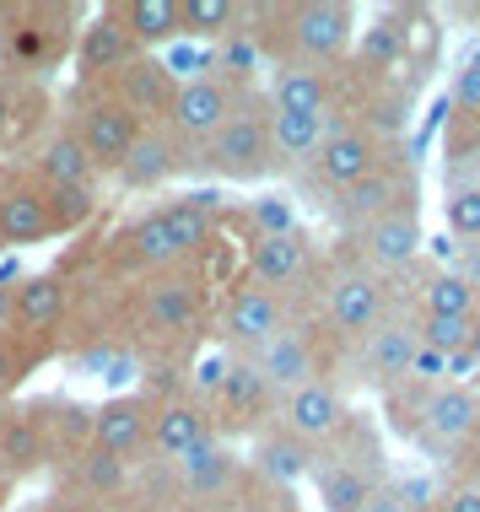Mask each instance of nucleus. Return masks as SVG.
Segmentation results:
<instances>
[{
    "label": "nucleus",
    "mask_w": 480,
    "mask_h": 512,
    "mask_svg": "<svg viewBox=\"0 0 480 512\" xmlns=\"http://www.w3.org/2000/svg\"><path fill=\"white\" fill-rule=\"evenodd\" d=\"M71 475L81 480V486H87V496H81V502H103V496H114V491L130 480V469L119 464V459H108V453H98V448L87 442V448L76 453Z\"/></svg>",
    "instance_id": "2f4dec72"
},
{
    "label": "nucleus",
    "mask_w": 480,
    "mask_h": 512,
    "mask_svg": "<svg viewBox=\"0 0 480 512\" xmlns=\"http://www.w3.org/2000/svg\"><path fill=\"white\" fill-rule=\"evenodd\" d=\"M44 426L33 421V415H6L0 421V459H6L11 469H33L38 459H44Z\"/></svg>",
    "instance_id": "473e14b6"
},
{
    "label": "nucleus",
    "mask_w": 480,
    "mask_h": 512,
    "mask_svg": "<svg viewBox=\"0 0 480 512\" xmlns=\"http://www.w3.org/2000/svg\"><path fill=\"white\" fill-rule=\"evenodd\" d=\"M249 216H254L259 238H276V232H297V227H292V205H286V200H276V195L254 200V205H249Z\"/></svg>",
    "instance_id": "ea45409f"
},
{
    "label": "nucleus",
    "mask_w": 480,
    "mask_h": 512,
    "mask_svg": "<svg viewBox=\"0 0 480 512\" xmlns=\"http://www.w3.org/2000/svg\"><path fill=\"white\" fill-rule=\"evenodd\" d=\"M367 259L383 270H400L416 259V248H421V221H416V205H400V211H389V216H378V221H367Z\"/></svg>",
    "instance_id": "4be33fe9"
},
{
    "label": "nucleus",
    "mask_w": 480,
    "mask_h": 512,
    "mask_svg": "<svg viewBox=\"0 0 480 512\" xmlns=\"http://www.w3.org/2000/svg\"><path fill=\"white\" fill-rule=\"evenodd\" d=\"M135 54H141V49H135V44H130V33L114 22V11L98 6L87 22L76 27L71 65H76V76H81V81H114V76L135 60Z\"/></svg>",
    "instance_id": "0eeeda50"
},
{
    "label": "nucleus",
    "mask_w": 480,
    "mask_h": 512,
    "mask_svg": "<svg viewBox=\"0 0 480 512\" xmlns=\"http://www.w3.org/2000/svg\"><path fill=\"white\" fill-rule=\"evenodd\" d=\"M211 415H205L195 399H168V405L152 410V453L157 459L178 464L184 453H195L200 442H211Z\"/></svg>",
    "instance_id": "ddd939ff"
},
{
    "label": "nucleus",
    "mask_w": 480,
    "mask_h": 512,
    "mask_svg": "<svg viewBox=\"0 0 480 512\" xmlns=\"http://www.w3.org/2000/svg\"><path fill=\"white\" fill-rule=\"evenodd\" d=\"M33 340L27 335H17V329H6L0 335V399L6 394H17L22 383H27V372H33Z\"/></svg>",
    "instance_id": "4c0bfd02"
},
{
    "label": "nucleus",
    "mask_w": 480,
    "mask_h": 512,
    "mask_svg": "<svg viewBox=\"0 0 480 512\" xmlns=\"http://www.w3.org/2000/svg\"><path fill=\"white\" fill-rule=\"evenodd\" d=\"M308 480L319 486L324 512H362L378 491V480L367 475V469H356V464H313Z\"/></svg>",
    "instance_id": "bb28decb"
},
{
    "label": "nucleus",
    "mask_w": 480,
    "mask_h": 512,
    "mask_svg": "<svg viewBox=\"0 0 480 512\" xmlns=\"http://www.w3.org/2000/svg\"><path fill=\"white\" fill-rule=\"evenodd\" d=\"M178 480H184V491L189 496H200V502H222V496L238 491V480H243V464H238V453L222 448V442H200L195 453H184L178 459Z\"/></svg>",
    "instance_id": "dca6fc26"
},
{
    "label": "nucleus",
    "mask_w": 480,
    "mask_h": 512,
    "mask_svg": "<svg viewBox=\"0 0 480 512\" xmlns=\"http://www.w3.org/2000/svg\"><path fill=\"white\" fill-rule=\"evenodd\" d=\"M249 270H254V286H265V292H276V286H292L297 275L308 270V238H303V232L254 238V248H249Z\"/></svg>",
    "instance_id": "412c9836"
},
{
    "label": "nucleus",
    "mask_w": 480,
    "mask_h": 512,
    "mask_svg": "<svg viewBox=\"0 0 480 512\" xmlns=\"http://www.w3.org/2000/svg\"><path fill=\"white\" fill-rule=\"evenodd\" d=\"M65 308H71V292L54 270L17 275V286H11V329L27 340H44L49 329H60Z\"/></svg>",
    "instance_id": "9d476101"
},
{
    "label": "nucleus",
    "mask_w": 480,
    "mask_h": 512,
    "mask_svg": "<svg viewBox=\"0 0 480 512\" xmlns=\"http://www.w3.org/2000/svg\"><path fill=\"white\" fill-rule=\"evenodd\" d=\"M157 216L168 221V232H173V243H178V254H195V248L211 243V216L195 211L184 195H173V200H162L157 205Z\"/></svg>",
    "instance_id": "72a5a7b5"
},
{
    "label": "nucleus",
    "mask_w": 480,
    "mask_h": 512,
    "mask_svg": "<svg viewBox=\"0 0 480 512\" xmlns=\"http://www.w3.org/2000/svg\"><path fill=\"white\" fill-rule=\"evenodd\" d=\"M400 205H410V200H405L400 178H394L389 168H378V173H367L362 184L340 189V216L346 221H378V216L400 211Z\"/></svg>",
    "instance_id": "c85d7f7f"
},
{
    "label": "nucleus",
    "mask_w": 480,
    "mask_h": 512,
    "mask_svg": "<svg viewBox=\"0 0 480 512\" xmlns=\"http://www.w3.org/2000/svg\"><path fill=\"white\" fill-rule=\"evenodd\" d=\"M11 286H17V270H0V335L11 329Z\"/></svg>",
    "instance_id": "49530a36"
},
{
    "label": "nucleus",
    "mask_w": 480,
    "mask_h": 512,
    "mask_svg": "<svg viewBox=\"0 0 480 512\" xmlns=\"http://www.w3.org/2000/svg\"><path fill=\"white\" fill-rule=\"evenodd\" d=\"M443 367H448V356H437V351H427V345H421L416 362H410V378H443Z\"/></svg>",
    "instance_id": "37998d69"
},
{
    "label": "nucleus",
    "mask_w": 480,
    "mask_h": 512,
    "mask_svg": "<svg viewBox=\"0 0 480 512\" xmlns=\"http://www.w3.org/2000/svg\"><path fill=\"white\" fill-rule=\"evenodd\" d=\"M33 178L44 189H92L98 184V168H92V157L81 151L71 130H54L33 157Z\"/></svg>",
    "instance_id": "aec40b11"
},
{
    "label": "nucleus",
    "mask_w": 480,
    "mask_h": 512,
    "mask_svg": "<svg viewBox=\"0 0 480 512\" xmlns=\"http://www.w3.org/2000/svg\"><path fill=\"white\" fill-rule=\"evenodd\" d=\"M265 103L270 114H329V81L319 65H286Z\"/></svg>",
    "instance_id": "b1692460"
},
{
    "label": "nucleus",
    "mask_w": 480,
    "mask_h": 512,
    "mask_svg": "<svg viewBox=\"0 0 480 512\" xmlns=\"http://www.w3.org/2000/svg\"><path fill=\"white\" fill-rule=\"evenodd\" d=\"M184 168V157H178V141L168 130H162V124H146L141 130V141L130 146V157L119 162V184L125 189H135V195H146V189H162L168 184V178Z\"/></svg>",
    "instance_id": "f8f14e48"
},
{
    "label": "nucleus",
    "mask_w": 480,
    "mask_h": 512,
    "mask_svg": "<svg viewBox=\"0 0 480 512\" xmlns=\"http://www.w3.org/2000/svg\"><path fill=\"white\" fill-rule=\"evenodd\" d=\"M470 356L480 362V318H475V340H470Z\"/></svg>",
    "instance_id": "8fccbe9b"
},
{
    "label": "nucleus",
    "mask_w": 480,
    "mask_h": 512,
    "mask_svg": "<svg viewBox=\"0 0 480 512\" xmlns=\"http://www.w3.org/2000/svg\"><path fill=\"white\" fill-rule=\"evenodd\" d=\"M416 335L437 356H459V351H470V340H475V318H437V313H427V324H421Z\"/></svg>",
    "instance_id": "c9c22d12"
},
{
    "label": "nucleus",
    "mask_w": 480,
    "mask_h": 512,
    "mask_svg": "<svg viewBox=\"0 0 480 512\" xmlns=\"http://www.w3.org/2000/svg\"><path fill=\"white\" fill-rule=\"evenodd\" d=\"M329 114H270V157L276 162H303L329 141Z\"/></svg>",
    "instance_id": "cd10ccee"
},
{
    "label": "nucleus",
    "mask_w": 480,
    "mask_h": 512,
    "mask_svg": "<svg viewBox=\"0 0 480 512\" xmlns=\"http://www.w3.org/2000/svg\"><path fill=\"white\" fill-rule=\"evenodd\" d=\"M152 410L141 394H114L103 399L98 410H92V448L108 453V459L119 464H141L146 453H152Z\"/></svg>",
    "instance_id": "20e7f679"
},
{
    "label": "nucleus",
    "mask_w": 480,
    "mask_h": 512,
    "mask_svg": "<svg viewBox=\"0 0 480 512\" xmlns=\"http://www.w3.org/2000/svg\"><path fill=\"white\" fill-rule=\"evenodd\" d=\"M329 318H335L340 335H373L383 324V286L373 275L351 270L329 286Z\"/></svg>",
    "instance_id": "a211bd4d"
},
{
    "label": "nucleus",
    "mask_w": 480,
    "mask_h": 512,
    "mask_svg": "<svg viewBox=\"0 0 480 512\" xmlns=\"http://www.w3.org/2000/svg\"><path fill=\"white\" fill-rule=\"evenodd\" d=\"M195 162L205 173H216V178H232V184H254V178H265L270 168H276V157H270V103L249 92L238 114L200 146Z\"/></svg>",
    "instance_id": "f257e3e1"
},
{
    "label": "nucleus",
    "mask_w": 480,
    "mask_h": 512,
    "mask_svg": "<svg viewBox=\"0 0 480 512\" xmlns=\"http://www.w3.org/2000/svg\"><path fill=\"white\" fill-rule=\"evenodd\" d=\"M286 329V308L276 292H265V286H243L238 297L227 302V340L243 345V351H259L265 340H276Z\"/></svg>",
    "instance_id": "4468645a"
},
{
    "label": "nucleus",
    "mask_w": 480,
    "mask_h": 512,
    "mask_svg": "<svg viewBox=\"0 0 480 512\" xmlns=\"http://www.w3.org/2000/svg\"><path fill=\"white\" fill-rule=\"evenodd\" d=\"M65 130L81 141V151L92 157V168L98 173H119V162L130 157V146L141 141L146 124L130 114V108H119L108 92H98V98H87L76 108V119L65 124Z\"/></svg>",
    "instance_id": "7ed1b4c3"
},
{
    "label": "nucleus",
    "mask_w": 480,
    "mask_h": 512,
    "mask_svg": "<svg viewBox=\"0 0 480 512\" xmlns=\"http://www.w3.org/2000/svg\"><path fill=\"white\" fill-rule=\"evenodd\" d=\"M427 313L437 318H475V286L464 275H437L427 286Z\"/></svg>",
    "instance_id": "e433bc0d"
},
{
    "label": "nucleus",
    "mask_w": 480,
    "mask_h": 512,
    "mask_svg": "<svg viewBox=\"0 0 480 512\" xmlns=\"http://www.w3.org/2000/svg\"><path fill=\"white\" fill-rule=\"evenodd\" d=\"M49 512H103V502H81V496H60V507Z\"/></svg>",
    "instance_id": "de8ad7c7"
},
{
    "label": "nucleus",
    "mask_w": 480,
    "mask_h": 512,
    "mask_svg": "<svg viewBox=\"0 0 480 512\" xmlns=\"http://www.w3.org/2000/svg\"><path fill=\"white\" fill-rule=\"evenodd\" d=\"M249 362L259 367V378H265V389H281V394H292V389H303V383L319 378V362H313V345L297 335V329H281L276 340H265L259 351L249 356Z\"/></svg>",
    "instance_id": "2eb2a0df"
},
{
    "label": "nucleus",
    "mask_w": 480,
    "mask_h": 512,
    "mask_svg": "<svg viewBox=\"0 0 480 512\" xmlns=\"http://www.w3.org/2000/svg\"><path fill=\"white\" fill-rule=\"evenodd\" d=\"M313 168L329 189H351L362 184L367 173L383 168V146L373 130H362V124H346V130H329V141L313 151Z\"/></svg>",
    "instance_id": "1a4fd4ad"
},
{
    "label": "nucleus",
    "mask_w": 480,
    "mask_h": 512,
    "mask_svg": "<svg viewBox=\"0 0 480 512\" xmlns=\"http://www.w3.org/2000/svg\"><path fill=\"white\" fill-rule=\"evenodd\" d=\"M475 421H480V399L459 389V383L432 389L427 405H421V432H427V442H443V448H459L475 432Z\"/></svg>",
    "instance_id": "6ab92c4d"
},
{
    "label": "nucleus",
    "mask_w": 480,
    "mask_h": 512,
    "mask_svg": "<svg viewBox=\"0 0 480 512\" xmlns=\"http://www.w3.org/2000/svg\"><path fill=\"white\" fill-rule=\"evenodd\" d=\"M421 351V335L410 324H378L367 335V372L378 383H394V378H410V362Z\"/></svg>",
    "instance_id": "a878e982"
},
{
    "label": "nucleus",
    "mask_w": 480,
    "mask_h": 512,
    "mask_svg": "<svg viewBox=\"0 0 480 512\" xmlns=\"http://www.w3.org/2000/svg\"><path fill=\"white\" fill-rule=\"evenodd\" d=\"M200 318V286L189 275H162L146 286V324L152 329H195Z\"/></svg>",
    "instance_id": "5701e85b"
},
{
    "label": "nucleus",
    "mask_w": 480,
    "mask_h": 512,
    "mask_svg": "<svg viewBox=\"0 0 480 512\" xmlns=\"http://www.w3.org/2000/svg\"><path fill=\"white\" fill-rule=\"evenodd\" d=\"M243 98H249V87H238V81H227L216 71L200 76V81H178L168 114H162V130H168L178 146H195L200 151L243 108Z\"/></svg>",
    "instance_id": "f03ea898"
},
{
    "label": "nucleus",
    "mask_w": 480,
    "mask_h": 512,
    "mask_svg": "<svg viewBox=\"0 0 480 512\" xmlns=\"http://www.w3.org/2000/svg\"><path fill=\"white\" fill-rule=\"evenodd\" d=\"M443 512H480V486H454L448 491Z\"/></svg>",
    "instance_id": "c03bdc74"
},
{
    "label": "nucleus",
    "mask_w": 480,
    "mask_h": 512,
    "mask_svg": "<svg viewBox=\"0 0 480 512\" xmlns=\"http://www.w3.org/2000/svg\"><path fill=\"white\" fill-rule=\"evenodd\" d=\"M119 243H125L130 259H135V265H146V270H162V265H173V259H184V254H178V243H173V232H168V221H162L157 211L135 216Z\"/></svg>",
    "instance_id": "7c9ffc66"
},
{
    "label": "nucleus",
    "mask_w": 480,
    "mask_h": 512,
    "mask_svg": "<svg viewBox=\"0 0 480 512\" xmlns=\"http://www.w3.org/2000/svg\"><path fill=\"white\" fill-rule=\"evenodd\" d=\"M60 227L49 216V195L33 173H6L0 178V243L6 248H38L54 243Z\"/></svg>",
    "instance_id": "39448f33"
},
{
    "label": "nucleus",
    "mask_w": 480,
    "mask_h": 512,
    "mask_svg": "<svg viewBox=\"0 0 480 512\" xmlns=\"http://www.w3.org/2000/svg\"><path fill=\"white\" fill-rule=\"evenodd\" d=\"M216 399H222L227 410H259L270 399V389H265V378H259V367L254 362H227V378H222V389H216Z\"/></svg>",
    "instance_id": "f704fd0d"
},
{
    "label": "nucleus",
    "mask_w": 480,
    "mask_h": 512,
    "mask_svg": "<svg viewBox=\"0 0 480 512\" xmlns=\"http://www.w3.org/2000/svg\"><path fill=\"white\" fill-rule=\"evenodd\" d=\"M448 227H454L459 238H480V189L448 195Z\"/></svg>",
    "instance_id": "58836bf2"
},
{
    "label": "nucleus",
    "mask_w": 480,
    "mask_h": 512,
    "mask_svg": "<svg viewBox=\"0 0 480 512\" xmlns=\"http://www.w3.org/2000/svg\"><path fill=\"white\" fill-rule=\"evenodd\" d=\"M454 103L464 108V114H480V54L459 71V81H454Z\"/></svg>",
    "instance_id": "a19ab883"
},
{
    "label": "nucleus",
    "mask_w": 480,
    "mask_h": 512,
    "mask_svg": "<svg viewBox=\"0 0 480 512\" xmlns=\"http://www.w3.org/2000/svg\"><path fill=\"white\" fill-rule=\"evenodd\" d=\"M222 378H227V356H205V362H200V389L205 394L222 389Z\"/></svg>",
    "instance_id": "a18cd8bd"
},
{
    "label": "nucleus",
    "mask_w": 480,
    "mask_h": 512,
    "mask_svg": "<svg viewBox=\"0 0 480 512\" xmlns=\"http://www.w3.org/2000/svg\"><path fill=\"white\" fill-rule=\"evenodd\" d=\"M362 512H416V502H410V491H400V486H378L373 502Z\"/></svg>",
    "instance_id": "79ce46f5"
},
{
    "label": "nucleus",
    "mask_w": 480,
    "mask_h": 512,
    "mask_svg": "<svg viewBox=\"0 0 480 512\" xmlns=\"http://www.w3.org/2000/svg\"><path fill=\"white\" fill-rule=\"evenodd\" d=\"M232 512H270V507H259V502H238Z\"/></svg>",
    "instance_id": "3c124183"
},
{
    "label": "nucleus",
    "mask_w": 480,
    "mask_h": 512,
    "mask_svg": "<svg viewBox=\"0 0 480 512\" xmlns=\"http://www.w3.org/2000/svg\"><path fill=\"white\" fill-rule=\"evenodd\" d=\"M178 22H184V38L222 44L227 33H238L243 6H238V0H178Z\"/></svg>",
    "instance_id": "c756f323"
},
{
    "label": "nucleus",
    "mask_w": 480,
    "mask_h": 512,
    "mask_svg": "<svg viewBox=\"0 0 480 512\" xmlns=\"http://www.w3.org/2000/svg\"><path fill=\"white\" fill-rule=\"evenodd\" d=\"M281 426L292 437H303L308 448L313 442H329L340 426H346V399H340L335 383L313 378V383H303V389H292L281 399Z\"/></svg>",
    "instance_id": "9b49d317"
},
{
    "label": "nucleus",
    "mask_w": 480,
    "mask_h": 512,
    "mask_svg": "<svg viewBox=\"0 0 480 512\" xmlns=\"http://www.w3.org/2000/svg\"><path fill=\"white\" fill-rule=\"evenodd\" d=\"M254 469H259L265 480H276V486H297V480H308V475H313V448H308L303 437H292V432L281 426V432L259 437Z\"/></svg>",
    "instance_id": "393cba45"
},
{
    "label": "nucleus",
    "mask_w": 480,
    "mask_h": 512,
    "mask_svg": "<svg viewBox=\"0 0 480 512\" xmlns=\"http://www.w3.org/2000/svg\"><path fill=\"white\" fill-rule=\"evenodd\" d=\"M286 27H292V49L303 54L308 65H319V60H335V54L351 49L356 11L340 6V0H308V6L286 11ZM303 60H297V65H303Z\"/></svg>",
    "instance_id": "423d86ee"
},
{
    "label": "nucleus",
    "mask_w": 480,
    "mask_h": 512,
    "mask_svg": "<svg viewBox=\"0 0 480 512\" xmlns=\"http://www.w3.org/2000/svg\"><path fill=\"white\" fill-rule=\"evenodd\" d=\"M464 448H470V453H475V459H480V421H475V432H470V437H464Z\"/></svg>",
    "instance_id": "09e8293b"
},
{
    "label": "nucleus",
    "mask_w": 480,
    "mask_h": 512,
    "mask_svg": "<svg viewBox=\"0 0 480 512\" xmlns=\"http://www.w3.org/2000/svg\"><path fill=\"white\" fill-rule=\"evenodd\" d=\"M178 81L168 76V65H162V54H135V60L119 71L114 81H108V98H114L119 108H130L141 124H162V114H168Z\"/></svg>",
    "instance_id": "6e6552de"
},
{
    "label": "nucleus",
    "mask_w": 480,
    "mask_h": 512,
    "mask_svg": "<svg viewBox=\"0 0 480 512\" xmlns=\"http://www.w3.org/2000/svg\"><path fill=\"white\" fill-rule=\"evenodd\" d=\"M114 22L130 33V44L141 54H157L184 38V22H178V0H114Z\"/></svg>",
    "instance_id": "f3484780"
}]
</instances>
